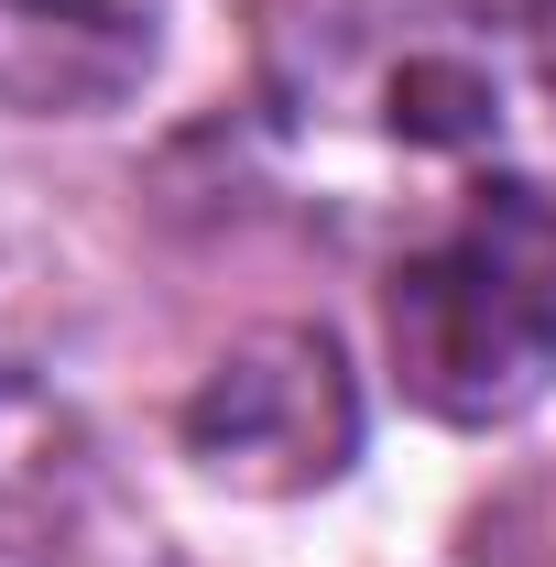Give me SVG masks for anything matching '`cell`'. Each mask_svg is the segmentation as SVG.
Wrapping results in <instances>:
<instances>
[{
  "label": "cell",
  "mask_w": 556,
  "mask_h": 567,
  "mask_svg": "<svg viewBox=\"0 0 556 567\" xmlns=\"http://www.w3.org/2000/svg\"><path fill=\"white\" fill-rule=\"evenodd\" d=\"M262 153L349 218L556 197V11L306 0L262 55Z\"/></svg>",
  "instance_id": "6da1fadb"
},
{
  "label": "cell",
  "mask_w": 556,
  "mask_h": 567,
  "mask_svg": "<svg viewBox=\"0 0 556 567\" xmlns=\"http://www.w3.org/2000/svg\"><path fill=\"white\" fill-rule=\"evenodd\" d=\"M382 360L436 425H513L556 393V197H470L382 262Z\"/></svg>",
  "instance_id": "7a4b0ae2"
},
{
  "label": "cell",
  "mask_w": 556,
  "mask_h": 567,
  "mask_svg": "<svg viewBox=\"0 0 556 567\" xmlns=\"http://www.w3.org/2000/svg\"><path fill=\"white\" fill-rule=\"evenodd\" d=\"M175 436H186V458L218 492H251V502L328 492L360 458V371L306 317L251 328L197 371V393L175 404Z\"/></svg>",
  "instance_id": "3957f363"
},
{
  "label": "cell",
  "mask_w": 556,
  "mask_h": 567,
  "mask_svg": "<svg viewBox=\"0 0 556 567\" xmlns=\"http://www.w3.org/2000/svg\"><path fill=\"white\" fill-rule=\"evenodd\" d=\"M175 0H0V110L110 121L164 76Z\"/></svg>",
  "instance_id": "277c9868"
},
{
  "label": "cell",
  "mask_w": 556,
  "mask_h": 567,
  "mask_svg": "<svg viewBox=\"0 0 556 567\" xmlns=\"http://www.w3.org/2000/svg\"><path fill=\"white\" fill-rule=\"evenodd\" d=\"M0 415H11V371H0Z\"/></svg>",
  "instance_id": "5b68a950"
},
{
  "label": "cell",
  "mask_w": 556,
  "mask_h": 567,
  "mask_svg": "<svg viewBox=\"0 0 556 567\" xmlns=\"http://www.w3.org/2000/svg\"><path fill=\"white\" fill-rule=\"evenodd\" d=\"M535 11H556V0H535Z\"/></svg>",
  "instance_id": "8992f818"
}]
</instances>
